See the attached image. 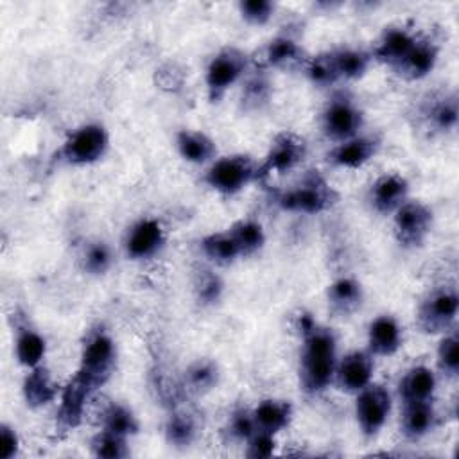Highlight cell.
<instances>
[{"instance_id":"ffe728a7","label":"cell","mask_w":459,"mask_h":459,"mask_svg":"<svg viewBox=\"0 0 459 459\" xmlns=\"http://www.w3.org/2000/svg\"><path fill=\"white\" fill-rule=\"evenodd\" d=\"M398 389L403 403L432 400L436 391V375L427 366H414L403 375Z\"/></svg>"},{"instance_id":"4fadbf2b","label":"cell","mask_w":459,"mask_h":459,"mask_svg":"<svg viewBox=\"0 0 459 459\" xmlns=\"http://www.w3.org/2000/svg\"><path fill=\"white\" fill-rule=\"evenodd\" d=\"M373 353L371 351H362L355 350L342 357L341 362L335 366V382L339 389L346 393H359L364 389L368 384H371L373 377Z\"/></svg>"},{"instance_id":"cb8c5ba5","label":"cell","mask_w":459,"mask_h":459,"mask_svg":"<svg viewBox=\"0 0 459 459\" xmlns=\"http://www.w3.org/2000/svg\"><path fill=\"white\" fill-rule=\"evenodd\" d=\"M436 412L432 407V402H407L403 403V414H402V430L407 437L418 439L430 432L434 427Z\"/></svg>"},{"instance_id":"7402d4cb","label":"cell","mask_w":459,"mask_h":459,"mask_svg":"<svg viewBox=\"0 0 459 459\" xmlns=\"http://www.w3.org/2000/svg\"><path fill=\"white\" fill-rule=\"evenodd\" d=\"M255 421H256V429L262 432H269V434H276L280 430H283L292 418V405L285 400H264L258 403V407L253 411Z\"/></svg>"},{"instance_id":"2e32d148","label":"cell","mask_w":459,"mask_h":459,"mask_svg":"<svg viewBox=\"0 0 459 459\" xmlns=\"http://www.w3.org/2000/svg\"><path fill=\"white\" fill-rule=\"evenodd\" d=\"M407 192H409V185L402 176L384 174L371 185L369 199L377 212L389 213L407 201Z\"/></svg>"},{"instance_id":"ba28073f","label":"cell","mask_w":459,"mask_h":459,"mask_svg":"<svg viewBox=\"0 0 459 459\" xmlns=\"http://www.w3.org/2000/svg\"><path fill=\"white\" fill-rule=\"evenodd\" d=\"M432 228V210L420 201H405L394 210V235L400 246H421Z\"/></svg>"},{"instance_id":"60d3db41","label":"cell","mask_w":459,"mask_h":459,"mask_svg":"<svg viewBox=\"0 0 459 459\" xmlns=\"http://www.w3.org/2000/svg\"><path fill=\"white\" fill-rule=\"evenodd\" d=\"M228 429H230V434H231L233 437L247 441V439L258 430V429H256L255 416H253V411L237 409V411L231 414V418H230Z\"/></svg>"},{"instance_id":"d4e9b609","label":"cell","mask_w":459,"mask_h":459,"mask_svg":"<svg viewBox=\"0 0 459 459\" xmlns=\"http://www.w3.org/2000/svg\"><path fill=\"white\" fill-rule=\"evenodd\" d=\"M328 303L333 312L346 316L362 303V287L351 278H339L328 287Z\"/></svg>"},{"instance_id":"4316f807","label":"cell","mask_w":459,"mask_h":459,"mask_svg":"<svg viewBox=\"0 0 459 459\" xmlns=\"http://www.w3.org/2000/svg\"><path fill=\"white\" fill-rule=\"evenodd\" d=\"M301 56H303V52L294 39L280 36V38L271 39L264 47L260 65L262 66H283V65L298 63L301 59Z\"/></svg>"},{"instance_id":"ee69618b","label":"cell","mask_w":459,"mask_h":459,"mask_svg":"<svg viewBox=\"0 0 459 459\" xmlns=\"http://www.w3.org/2000/svg\"><path fill=\"white\" fill-rule=\"evenodd\" d=\"M18 452V436L14 429L7 423H2L0 427V457L11 459Z\"/></svg>"},{"instance_id":"277c9868","label":"cell","mask_w":459,"mask_h":459,"mask_svg":"<svg viewBox=\"0 0 459 459\" xmlns=\"http://www.w3.org/2000/svg\"><path fill=\"white\" fill-rule=\"evenodd\" d=\"M109 145V136L100 124H86L75 129L63 143L59 156L70 165H88L100 160Z\"/></svg>"},{"instance_id":"f546056e","label":"cell","mask_w":459,"mask_h":459,"mask_svg":"<svg viewBox=\"0 0 459 459\" xmlns=\"http://www.w3.org/2000/svg\"><path fill=\"white\" fill-rule=\"evenodd\" d=\"M333 59H335V66H337V74L339 79H359L366 74L368 66H369V54L364 50H357V48H339L333 50Z\"/></svg>"},{"instance_id":"484cf974","label":"cell","mask_w":459,"mask_h":459,"mask_svg":"<svg viewBox=\"0 0 459 459\" xmlns=\"http://www.w3.org/2000/svg\"><path fill=\"white\" fill-rule=\"evenodd\" d=\"M16 359L20 364L27 368H36L41 366V360L47 351L45 339L32 328L22 325L16 330Z\"/></svg>"},{"instance_id":"44dd1931","label":"cell","mask_w":459,"mask_h":459,"mask_svg":"<svg viewBox=\"0 0 459 459\" xmlns=\"http://www.w3.org/2000/svg\"><path fill=\"white\" fill-rule=\"evenodd\" d=\"M57 396V385L52 380L48 369L43 366L30 368V373L23 380V398L29 407L38 409L50 403Z\"/></svg>"},{"instance_id":"5b68a950","label":"cell","mask_w":459,"mask_h":459,"mask_svg":"<svg viewBox=\"0 0 459 459\" xmlns=\"http://www.w3.org/2000/svg\"><path fill=\"white\" fill-rule=\"evenodd\" d=\"M247 66V56L237 48L228 47L212 57L206 68V88L212 102H217L230 86H233Z\"/></svg>"},{"instance_id":"52a82bcc","label":"cell","mask_w":459,"mask_h":459,"mask_svg":"<svg viewBox=\"0 0 459 459\" xmlns=\"http://www.w3.org/2000/svg\"><path fill=\"white\" fill-rule=\"evenodd\" d=\"M391 412V394L384 385L368 384L357 393L355 416L359 429L366 437H373L380 432Z\"/></svg>"},{"instance_id":"8fae6325","label":"cell","mask_w":459,"mask_h":459,"mask_svg":"<svg viewBox=\"0 0 459 459\" xmlns=\"http://www.w3.org/2000/svg\"><path fill=\"white\" fill-rule=\"evenodd\" d=\"M321 126L328 138L341 143L357 136V131L362 126V113L350 99L337 97L325 108Z\"/></svg>"},{"instance_id":"e575fe53","label":"cell","mask_w":459,"mask_h":459,"mask_svg":"<svg viewBox=\"0 0 459 459\" xmlns=\"http://www.w3.org/2000/svg\"><path fill=\"white\" fill-rule=\"evenodd\" d=\"M437 366L445 375L455 377L459 371V339L457 333H448L437 346Z\"/></svg>"},{"instance_id":"74e56055","label":"cell","mask_w":459,"mask_h":459,"mask_svg":"<svg viewBox=\"0 0 459 459\" xmlns=\"http://www.w3.org/2000/svg\"><path fill=\"white\" fill-rule=\"evenodd\" d=\"M84 269L90 273V274H104L111 262H113V255H111V249L108 244L104 242H95L91 244L86 253H84Z\"/></svg>"},{"instance_id":"4dcf8cb0","label":"cell","mask_w":459,"mask_h":459,"mask_svg":"<svg viewBox=\"0 0 459 459\" xmlns=\"http://www.w3.org/2000/svg\"><path fill=\"white\" fill-rule=\"evenodd\" d=\"M230 233L240 249V256L256 253L265 242L264 230L255 221H240L230 228Z\"/></svg>"},{"instance_id":"7a4b0ae2","label":"cell","mask_w":459,"mask_h":459,"mask_svg":"<svg viewBox=\"0 0 459 459\" xmlns=\"http://www.w3.org/2000/svg\"><path fill=\"white\" fill-rule=\"evenodd\" d=\"M276 203L287 212L314 215L332 208L337 203V192L325 181L323 176L317 174V170H310L301 185L281 192Z\"/></svg>"},{"instance_id":"9a60e30c","label":"cell","mask_w":459,"mask_h":459,"mask_svg":"<svg viewBox=\"0 0 459 459\" xmlns=\"http://www.w3.org/2000/svg\"><path fill=\"white\" fill-rule=\"evenodd\" d=\"M378 140L371 138V136H353L350 140L341 142L339 145H335L330 154L328 160L337 165V167H344V169H359L364 163H368L378 151Z\"/></svg>"},{"instance_id":"3957f363","label":"cell","mask_w":459,"mask_h":459,"mask_svg":"<svg viewBox=\"0 0 459 459\" xmlns=\"http://www.w3.org/2000/svg\"><path fill=\"white\" fill-rule=\"evenodd\" d=\"M115 357L117 353L111 337L106 332L97 330L86 339L81 353V364L75 373H79L97 391L111 377Z\"/></svg>"},{"instance_id":"603a6c76","label":"cell","mask_w":459,"mask_h":459,"mask_svg":"<svg viewBox=\"0 0 459 459\" xmlns=\"http://www.w3.org/2000/svg\"><path fill=\"white\" fill-rule=\"evenodd\" d=\"M176 145L179 154L190 163H206L217 152L215 142L208 134L194 129L179 131L176 136Z\"/></svg>"},{"instance_id":"d6a6232c","label":"cell","mask_w":459,"mask_h":459,"mask_svg":"<svg viewBox=\"0 0 459 459\" xmlns=\"http://www.w3.org/2000/svg\"><path fill=\"white\" fill-rule=\"evenodd\" d=\"M307 75L317 86H328L335 82L339 79V74L333 59V50L314 56L307 65Z\"/></svg>"},{"instance_id":"6da1fadb","label":"cell","mask_w":459,"mask_h":459,"mask_svg":"<svg viewBox=\"0 0 459 459\" xmlns=\"http://www.w3.org/2000/svg\"><path fill=\"white\" fill-rule=\"evenodd\" d=\"M337 366V341L332 330L314 326L303 333L299 382L308 394L325 391L333 380Z\"/></svg>"},{"instance_id":"1f68e13d","label":"cell","mask_w":459,"mask_h":459,"mask_svg":"<svg viewBox=\"0 0 459 459\" xmlns=\"http://www.w3.org/2000/svg\"><path fill=\"white\" fill-rule=\"evenodd\" d=\"M195 421L190 414L176 412L169 418L165 434L170 445L174 446H188L195 437Z\"/></svg>"},{"instance_id":"9c48e42d","label":"cell","mask_w":459,"mask_h":459,"mask_svg":"<svg viewBox=\"0 0 459 459\" xmlns=\"http://www.w3.org/2000/svg\"><path fill=\"white\" fill-rule=\"evenodd\" d=\"M305 142L292 133H280L271 142V147L264 161L256 167V179H264L271 174H283L294 169L305 158Z\"/></svg>"},{"instance_id":"d6986e66","label":"cell","mask_w":459,"mask_h":459,"mask_svg":"<svg viewBox=\"0 0 459 459\" xmlns=\"http://www.w3.org/2000/svg\"><path fill=\"white\" fill-rule=\"evenodd\" d=\"M416 39L418 38L407 29L389 27L384 30V34L377 43L375 57L382 63H387L391 68H394L405 57V54L411 50Z\"/></svg>"},{"instance_id":"7c38bea8","label":"cell","mask_w":459,"mask_h":459,"mask_svg":"<svg viewBox=\"0 0 459 459\" xmlns=\"http://www.w3.org/2000/svg\"><path fill=\"white\" fill-rule=\"evenodd\" d=\"M95 393V389L75 373L61 391V402L57 409V427L65 432L74 430L81 425L86 400Z\"/></svg>"},{"instance_id":"7bdbcfd3","label":"cell","mask_w":459,"mask_h":459,"mask_svg":"<svg viewBox=\"0 0 459 459\" xmlns=\"http://www.w3.org/2000/svg\"><path fill=\"white\" fill-rule=\"evenodd\" d=\"M269 95V82L264 77H253L244 90L242 102L249 108H258Z\"/></svg>"},{"instance_id":"f1b7e54d","label":"cell","mask_w":459,"mask_h":459,"mask_svg":"<svg viewBox=\"0 0 459 459\" xmlns=\"http://www.w3.org/2000/svg\"><path fill=\"white\" fill-rule=\"evenodd\" d=\"M102 429L127 437L138 432V420L126 405L111 403L102 412Z\"/></svg>"},{"instance_id":"e0dca14e","label":"cell","mask_w":459,"mask_h":459,"mask_svg":"<svg viewBox=\"0 0 459 459\" xmlns=\"http://www.w3.org/2000/svg\"><path fill=\"white\" fill-rule=\"evenodd\" d=\"M437 61V47L425 38H418L405 57L394 66V70L405 79H421L430 74Z\"/></svg>"},{"instance_id":"836d02e7","label":"cell","mask_w":459,"mask_h":459,"mask_svg":"<svg viewBox=\"0 0 459 459\" xmlns=\"http://www.w3.org/2000/svg\"><path fill=\"white\" fill-rule=\"evenodd\" d=\"M124 436L113 434L109 430H100L93 439H91V452L95 457L102 459H120L127 455V445H126Z\"/></svg>"},{"instance_id":"b9f144b4","label":"cell","mask_w":459,"mask_h":459,"mask_svg":"<svg viewBox=\"0 0 459 459\" xmlns=\"http://www.w3.org/2000/svg\"><path fill=\"white\" fill-rule=\"evenodd\" d=\"M274 446H276V441H274L273 434L256 430L247 439V452H246V455L253 457V459H265V457L273 455Z\"/></svg>"},{"instance_id":"d590c367","label":"cell","mask_w":459,"mask_h":459,"mask_svg":"<svg viewBox=\"0 0 459 459\" xmlns=\"http://www.w3.org/2000/svg\"><path fill=\"white\" fill-rule=\"evenodd\" d=\"M186 382H188L190 389H194L197 393L212 389L217 382L215 364L210 360H199V362L192 364L186 371Z\"/></svg>"},{"instance_id":"30bf717a","label":"cell","mask_w":459,"mask_h":459,"mask_svg":"<svg viewBox=\"0 0 459 459\" xmlns=\"http://www.w3.org/2000/svg\"><path fill=\"white\" fill-rule=\"evenodd\" d=\"M459 310V298L454 289L443 287L434 292L421 303L418 312L420 326L429 333H437L446 330Z\"/></svg>"},{"instance_id":"8d00e7d4","label":"cell","mask_w":459,"mask_h":459,"mask_svg":"<svg viewBox=\"0 0 459 459\" xmlns=\"http://www.w3.org/2000/svg\"><path fill=\"white\" fill-rule=\"evenodd\" d=\"M429 118L434 124V127L441 131L454 129L457 124V100L455 97H445L439 102H436L430 111Z\"/></svg>"},{"instance_id":"5bb4252c","label":"cell","mask_w":459,"mask_h":459,"mask_svg":"<svg viewBox=\"0 0 459 459\" xmlns=\"http://www.w3.org/2000/svg\"><path fill=\"white\" fill-rule=\"evenodd\" d=\"M165 242L163 228L156 219H142L127 233L126 251L134 260L151 258Z\"/></svg>"},{"instance_id":"f35d334b","label":"cell","mask_w":459,"mask_h":459,"mask_svg":"<svg viewBox=\"0 0 459 459\" xmlns=\"http://www.w3.org/2000/svg\"><path fill=\"white\" fill-rule=\"evenodd\" d=\"M238 7L242 18L253 25L267 23L274 13V5L269 0H244Z\"/></svg>"},{"instance_id":"ac0fdd59","label":"cell","mask_w":459,"mask_h":459,"mask_svg":"<svg viewBox=\"0 0 459 459\" xmlns=\"http://www.w3.org/2000/svg\"><path fill=\"white\" fill-rule=\"evenodd\" d=\"M368 344L373 355L389 357L402 346V330L394 317L378 316L371 321L368 330Z\"/></svg>"},{"instance_id":"83f0119b","label":"cell","mask_w":459,"mask_h":459,"mask_svg":"<svg viewBox=\"0 0 459 459\" xmlns=\"http://www.w3.org/2000/svg\"><path fill=\"white\" fill-rule=\"evenodd\" d=\"M204 255L217 262V264H230L233 262L237 256H240V249L235 242V238L231 237L230 230L228 231H219V233H212L208 237L203 238L201 242Z\"/></svg>"},{"instance_id":"8992f818","label":"cell","mask_w":459,"mask_h":459,"mask_svg":"<svg viewBox=\"0 0 459 459\" xmlns=\"http://www.w3.org/2000/svg\"><path fill=\"white\" fill-rule=\"evenodd\" d=\"M253 179H256V165L244 154L224 156L213 161L206 172V183L222 194H235Z\"/></svg>"},{"instance_id":"ab89813d","label":"cell","mask_w":459,"mask_h":459,"mask_svg":"<svg viewBox=\"0 0 459 459\" xmlns=\"http://www.w3.org/2000/svg\"><path fill=\"white\" fill-rule=\"evenodd\" d=\"M195 292H197V299L201 303H215L222 294V281L212 271H203L197 276Z\"/></svg>"}]
</instances>
